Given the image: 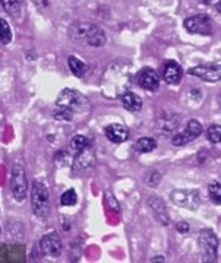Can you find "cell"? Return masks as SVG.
<instances>
[{"mask_svg":"<svg viewBox=\"0 0 221 263\" xmlns=\"http://www.w3.org/2000/svg\"><path fill=\"white\" fill-rule=\"evenodd\" d=\"M56 105L57 108L71 111L74 114H82L90 110L88 98L84 96L79 91H75L71 88H65L63 91H60L56 99Z\"/></svg>","mask_w":221,"mask_h":263,"instance_id":"3","label":"cell"},{"mask_svg":"<svg viewBox=\"0 0 221 263\" xmlns=\"http://www.w3.org/2000/svg\"><path fill=\"white\" fill-rule=\"evenodd\" d=\"M107 202H109V203H110V202L113 203V206H114V211H119V205L114 202V197H113V194H111V193H107Z\"/></svg>","mask_w":221,"mask_h":263,"instance_id":"31","label":"cell"},{"mask_svg":"<svg viewBox=\"0 0 221 263\" xmlns=\"http://www.w3.org/2000/svg\"><path fill=\"white\" fill-rule=\"evenodd\" d=\"M216 9H217V10H219V12L221 13V0L219 1V3H217V4H216Z\"/></svg>","mask_w":221,"mask_h":263,"instance_id":"34","label":"cell"},{"mask_svg":"<svg viewBox=\"0 0 221 263\" xmlns=\"http://www.w3.org/2000/svg\"><path fill=\"white\" fill-rule=\"evenodd\" d=\"M96 164V155H94V151L93 148H87L81 152H78L75 155V160H74V168H78L81 171L84 170H90L93 168Z\"/></svg>","mask_w":221,"mask_h":263,"instance_id":"16","label":"cell"},{"mask_svg":"<svg viewBox=\"0 0 221 263\" xmlns=\"http://www.w3.org/2000/svg\"><path fill=\"white\" fill-rule=\"evenodd\" d=\"M54 161H56V164H57L59 167H62V166H69V155H68L66 152H63V151H59V152L56 154V157H54Z\"/></svg>","mask_w":221,"mask_h":263,"instance_id":"29","label":"cell"},{"mask_svg":"<svg viewBox=\"0 0 221 263\" xmlns=\"http://www.w3.org/2000/svg\"><path fill=\"white\" fill-rule=\"evenodd\" d=\"M1 7L12 18H19L22 9V0H1Z\"/></svg>","mask_w":221,"mask_h":263,"instance_id":"22","label":"cell"},{"mask_svg":"<svg viewBox=\"0 0 221 263\" xmlns=\"http://www.w3.org/2000/svg\"><path fill=\"white\" fill-rule=\"evenodd\" d=\"M130 73L127 69L119 65H113L104 73V78L101 81V92L106 98H120L123 94L127 92V88L130 87Z\"/></svg>","mask_w":221,"mask_h":263,"instance_id":"1","label":"cell"},{"mask_svg":"<svg viewBox=\"0 0 221 263\" xmlns=\"http://www.w3.org/2000/svg\"><path fill=\"white\" fill-rule=\"evenodd\" d=\"M176 228H177V231H179L180 234H186V233L189 231V224L185 222V221H182V222H177Z\"/></svg>","mask_w":221,"mask_h":263,"instance_id":"30","label":"cell"},{"mask_svg":"<svg viewBox=\"0 0 221 263\" xmlns=\"http://www.w3.org/2000/svg\"><path fill=\"white\" fill-rule=\"evenodd\" d=\"M40 249L44 255L47 256H51V258H59L62 255V249H63V244H62V239L60 236L56 233V231H51V233H47L41 237L40 240Z\"/></svg>","mask_w":221,"mask_h":263,"instance_id":"10","label":"cell"},{"mask_svg":"<svg viewBox=\"0 0 221 263\" xmlns=\"http://www.w3.org/2000/svg\"><path fill=\"white\" fill-rule=\"evenodd\" d=\"M208 194L210 199L213 200V203L221 205V184L217 181H211L208 184Z\"/></svg>","mask_w":221,"mask_h":263,"instance_id":"23","label":"cell"},{"mask_svg":"<svg viewBox=\"0 0 221 263\" xmlns=\"http://www.w3.org/2000/svg\"><path fill=\"white\" fill-rule=\"evenodd\" d=\"M207 138L210 142L213 143H220L221 142V126L219 124H213L208 127L207 130Z\"/></svg>","mask_w":221,"mask_h":263,"instance_id":"26","label":"cell"},{"mask_svg":"<svg viewBox=\"0 0 221 263\" xmlns=\"http://www.w3.org/2000/svg\"><path fill=\"white\" fill-rule=\"evenodd\" d=\"M202 133V126L198 120H189L186 124V129L182 133H177L172 138V145L173 146H185L191 141H195L199 135Z\"/></svg>","mask_w":221,"mask_h":263,"instance_id":"9","label":"cell"},{"mask_svg":"<svg viewBox=\"0 0 221 263\" xmlns=\"http://www.w3.org/2000/svg\"><path fill=\"white\" fill-rule=\"evenodd\" d=\"M69 146H71V151L76 155L78 152L90 148L91 143H90L88 138H85L84 135H75V136H72V139L69 142Z\"/></svg>","mask_w":221,"mask_h":263,"instance_id":"20","label":"cell"},{"mask_svg":"<svg viewBox=\"0 0 221 263\" xmlns=\"http://www.w3.org/2000/svg\"><path fill=\"white\" fill-rule=\"evenodd\" d=\"M69 37L72 41L85 43L91 47H103L106 44L104 31L90 22H74L69 28Z\"/></svg>","mask_w":221,"mask_h":263,"instance_id":"2","label":"cell"},{"mask_svg":"<svg viewBox=\"0 0 221 263\" xmlns=\"http://www.w3.org/2000/svg\"><path fill=\"white\" fill-rule=\"evenodd\" d=\"M189 75L204 79L205 82H219L221 81V65L210 63V65H199L189 71Z\"/></svg>","mask_w":221,"mask_h":263,"instance_id":"11","label":"cell"},{"mask_svg":"<svg viewBox=\"0 0 221 263\" xmlns=\"http://www.w3.org/2000/svg\"><path fill=\"white\" fill-rule=\"evenodd\" d=\"M160 181H161V174L158 173V171H149L148 173V175L145 177V183L149 186V187H157L158 184H160Z\"/></svg>","mask_w":221,"mask_h":263,"instance_id":"27","label":"cell"},{"mask_svg":"<svg viewBox=\"0 0 221 263\" xmlns=\"http://www.w3.org/2000/svg\"><path fill=\"white\" fill-rule=\"evenodd\" d=\"M198 244L202 256V262H217V250H219V239L213 230H202L198 237Z\"/></svg>","mask_w":221,"mask_h":263,"instance_id":"6","label":"cell"},{"mask_svg":"<svg viewBox=\"0 0 221 263\" xmlns=\"http://www.w3.org/2000/svg\"><path fill=\"white\" fill-rule=\"evenodd\" d=\"M78 200V194L74 189L66 190L62 196H60V205L62 206H74Z\"/></svg>","mask_w":221,"mask_h":263,"instance_id":"25","label":"cell"},{"mask_svg":"<svg viewBox=\"0 0 221 263\" xmlns=\"http://www.w3.org/2000/svg\"><path fill=\"white\" fill-rule=\"evenodd\" d=\"M157 261H158V262H164L166 259H164L163 256H155L154 259H151V262H157Z\"/></svg>","mask_w":221,"mask_h":263,"instance_id":"33","label":"cell"},{"mask_svg":"<svg viewBox=\"0 0 221 263\" xmlns=\"http://www.w3.org/2000/svg\"><path fill=\"white\" fill-rule=\"evenodd\" d=\"M120 99H122L123 107H124L127 111L136 113V111H141V110H142L144 102H142V99H141L136 94H133V92H126V94H123V95L120 96Z\"/></svg>","mask_w":221,"mask_h":263,"instance_id":"18","label":"cell"},{"mask_svg":"<svg viewBox=\"0 0 221 263\" xmlns=\"http://www.w3.org/2000/svg\"><path fill=\"white\" fill-rule=\"evenodd\" d=\"M170 199L174 205L189 208L192 211L198 209L201 205V194L198 190H173Z\"/></svg>","mask_w":221,"mask_h":263,"instance_id":"8","label":"cell"},{"mask_svg":"<svg viewBox=\"0 0 221 263\" xmlns=\"http://www.w3.org/2000/svg\"><path fill=\"white\" fill-rule=\"evenodd\" d=\"M68 65H69V69L72 71V73H74L76 78H84V76H85V73H87V65H85L84 62H81L78 57L69 56Z\"/></svg>","mask_w":221,"mask_h":263,"instance_id":"21","label":"cell"},{"mask_svg":"<svg viewBox=\"0 0 221 263\" xmlns=\"http://www.w3.org/2000/svg\"><path fill=\"white\" fill-rule=\"evenodd\" d=\"M10 40H12L10 26L4 19H1L0 21V43H1V46H6V44L10 43Z\"/></svg>","mask_w":221,"mask_h":263,"instance_id":"24","label":"cell"},{"mask_svg":"<svg viewBox=\"0 0 221 263\" xmlns=\"http://www.w3.org/2000/svg\"><path fill=\"white\" fill-rule=\"evenodd\" d=\"M53 116H54V119H56V120H65V121H72V120H74V117H75V114H74V113L66 111V110H60V108H57V111H54V113H53Z\"/></svg>","mask_w":221,"mask_h":263,"instance_id":"28","label":"cell"},{"mask_svg":"<svg viewBox=\"0 0 221 263\" xmlns=\"http://www.w3.org/2000/svg\"><path fill=\"white\" fill-rule=\"evenodd\" d=\"M180 121H182V117L179 114H176V113H164V114L160 116V119L157 121L158 132L161 135H170L177 129Z\"/></svg>","mask_w":221,"mask_h":263,"instance_id":"13","label":"cell"},{"mask_svg":"<svg viewBox=\"0 0 221 263\" xmlns=\"http://www.w3.org/2000/svg\"><path fill=\"white\" fill-rule=\"evenodd\" d=\"M148 205L149 208L152 209V214L154 216L157 218V221L161 224V225H169L170 224V215H169V211H167V206L164 203V200L158 196H151L148 199Z\"/></svg>","mask_w":221,"mask_h":263,"instance_id":"14","label":"cell"},{"mask_svg":"<svg viewBox=\"0 0 221 263\" xmlns=\"http://www.w3.org/2000/svg\"><path fill=\"white\" fill-rule=\"evenodd\" d=\"M136 84L142 89H147V91H157L160 87V76L158 73L151 69V68H144L138 72L136 75Z\"/></svg>","mask_w":221,"mask_h":263,"instance_id":"12","label":"cell"},{"mask_svg":"<svg viewBox=\"0 0 221 263\" xmlns=\"http://www.w3.org/2000/svg\"><path fill=\"white\" fill-rule=\"evenodd\" d=\"M32 1L38 6H47V3H49L47 0H32Z\"/></svg>","mask_w":221,"mask_h":263,"instance_id":"32","label":"cell"},{"mask_svg":"<svg viewBox=\"0 0 221 263\" xmlns=\"http://www.w3.org/2000/svg\"><path fill=\"white\" fill-rule=\"evenodd\" d=\"M183 26L191 34H201L208 35L213 32V21L208 15H195L185 19Z\"/></svg>","mask_w":221,"mask_h":263,"instance_id":"7","label":"cell"},{"mask_svg":"<svg viewBox=\"0 0 221 263\" xmlns=\"http://www.w3.org/2000/svg\"><path fill=\"white\" fill-rule=\"evenodd\" d=\"M182 76H183V71L180 68L179 63L170 60L164 65L163 68V78L167 84L170 85H177L180 81H182Z\"/></svg>","mask_w":221,"mask_h":263,"instance_id":"15","label":"cell"},{"mask_svg":"<svg viewBox=\"0 0 221 263\" xmlns=\"http://www.w3.org/2000/svg\"><path fill=\"white\" fill-rule=\"evenodd\" d=\"M104 133H106V138L113 143H123L129 138V130L123 124H119V123L109 124L104 129Z\"/></svg>","mask_w":221,"mask_h":263,"instance_id":"17","label":"cell"},{"mask_svg":"<svg viewBox=\"0 0 221 263\" xmlns=\"http://www.w3.org/2000/svg\"><path fill=\"white\" fill-rule=\"evenodd\" d=\"M157 148V141L154 138H139L135 145H133V149L139 154H147V152H151Z\"/></svg>","mask_w":221,"mask_h":263,"instance_id":"19","label":"cell"},{"mask_svg":"<svg viewBox=\"0 0 221 263\" xmlns=\"http://www.w3.org/2000/svg\"><path fill=\"white\" fill-rule=\"evenodd\" d=\"M31 206L32 212L38 218H46L50 212V196L44 183L34 180L31 187Z\"/></svg>","mask_w":221,"mask_h":263,"instance_id":"4","label":"cell"},{"mask_svg":"<svg viewBox=\"0 0 221 263\" xmlns=\"http://www.w3.org/2000/svg\"><path fill=\"white\" fill-rule=\"evenodd\" d=\"M10 190L18 202H24L28 194V178L22 163H15L10 171Z\"/></svg>","mask_w":221,"mask_h":263,"instance_id":"5","label":"cell"}]
</instances>
